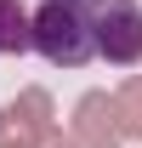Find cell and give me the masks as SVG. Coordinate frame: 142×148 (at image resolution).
I'll return each mask as SVG.
<instances>
[{"label":"cell","instance_id":"cell-6","mask_svg":"<svg viewBox=\"0 0 142 148\" xmlns=\"http://www.w3.org/2000/svg\"><path fill=\"white\" fill-rule=\"evenodd\" d=\"M108 103H114L119 137H137V131H142V74H137V80H125V86H119L114 97H108Z\"/></svg>","mask_w":142,"mask_h":148},{"label":"cell","instance_id":"cell-5","mask_svg":"<svg viewBox=\"0 0 142 148\" xmlns=\"http://www.w3.org/2000/svg\"><path fill=\"white\" fill-rule=\"evenodd\" d=\"M29 51V12L17 0H0V57H23Z\"/></svg>","mask_w":142,"mask_h":148},{"label":"cell","instance_id":"cell-4","mask_svg":"<svg viewBox=\"0 0 142 148\" xmlns=\"http://www.w3.org/2000/svg\"><path fill=\"white\" fill-rule=\"evenodd\" d=\"M74 148H119V120H114V103L102 91H85L80 108H74V131H68Z\"/></svg>","mask_w":142,"mask_h":148},{"label":"cell","instance_id":"cell-3","mask_svg":"<svg viewBox=\"0 0 142 148\" xmlns=\"http://www.w3.org/2000/svg\"><path fill=\"white\" fill-rule=\"evenodd\" d=\"M46 137H57L51 97L46 91H23L12 108L0 114V148H40Z\"/></svg>","mask_w":142,"mask_h":148},{"label":"cell","instance_id":"cell-2","mask_svg":"<svg viewBox=\"0 0 142 148\" xmlns=\"http://www.w3.org/2000/svg\"><path fill=\"white\" fill-rule=\"evenodd\" d=\"M85 6H91L97 57H108L114 69L142 63V6L137 0H85Z\"/></svg>","mask_w":142,"mask_h":148},{"label":"cell","instance_id":"cell-1","mask_svg":"<svg viewBox=\"0 0 142 148\" xmlns=\"http://www.w3.org/2000/svg\"><path fill=\"white\" fill-rule=\"evenodd\" d=\"M29 51H40L51 69H85L97 57L91 40V6L85 0H46L29 17Z\"/></svg>","mask_w":142,"mask_h":148}]
</instances>
